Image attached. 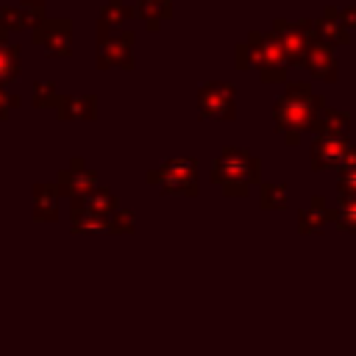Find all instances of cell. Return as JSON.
Listing matches in <instances>:
<instances>
[{"label": "cell", "instance_id": "8992f818", "mask_svg": "<svg viewBox=\"0 0 356 356\" xmlns=\"http://www.w3.org/2000/svg\"><path fill=\"white\" fill-rule=\"evenodd\" d=\"M348 142L339 139V136H317L312 145H309V153H312V167L314 170H334L342 164L345 153H348Z\"/></svg>", "mask_w": 356, "mask_h": 356}, {"label": "cell", "instance_id": "7c38bea8", "mask_svg": "<svg viewBox=\"0 0 356 356\" xmlns=\"http://www.w3.org/2000/svg\"><path fill=\"white\" fill-rule=\"evenodd\" d=\"M337 228L356 234V189L353 192H339V209H337Z\"/></svg>", "mask_w": 356, "mask_h": 356}, {"label": "cell", "instance_id": "2e32d148", "mask_svg": "<svg viewBox=\"0 0 356 356\" xmlns=\"http://www.w3.org/2000/svg\"><path fill=\"white\" fill-rule=\"evenodd\" d=\"M339 170H356V147H348V153H345Z\"/></svg>", "mask_w": 356, "mask_h": 356}, {"label": "cell", "instance_id": "8fae6325", "mask_svg": "<svg viewBox=\"0 0 356 356\" xmlns=\"http://www.w3.org/2000/svg\"><path fill=\"white\" fill-rule=\"evenodd\" d=\"M314 131H317V136H339V139H345V134H348V117L342 111L323 108L320 117H317Z\"/></svg>", "mask_w": 356, "mask_h": 356}, {"label": "cell", "instance_id": "9a60e30c", "mask_svg": "<svg viewBox=\"0 0 356 356\" xmlns=\"http://www.w3.org/2000/svg\"><path fill=\"white\" fill-rule=\"evenodd\" d=\"M337 19H339L345 28H356V6L339 8V11H337Z\"/></svg>", "mask_w": 356, "mask_h": 356}, {"label": "cell", "instance_id": "3957f363", "mask_svg": "<svg viewBox=\"0 0 356 356\" xmlns=\"http://www.w3.org/2000/svg\"><path fill=\"white\" fill-rule=\"evenodd\" d=\"M211 181L228 197H245L259 181V161L239 147H225L211 164Z\"/></svg>", "mask_w": 356, "mask_h": 356}, {"label": "cell", "instance_id": "4fadbf2b", "mask_svg": "<svg viewBox=\"0 0 356 356\" xmlns=\"http://www.w3.org/2000/svg\"><path fill=\"white\" fill-rule=\"evenodd\" d=\"M259 197H261V209H273V211L286 209V200H289L284 184H261L259 186Z\"/></svg>", "mask_w": 356, "mask_h": 356}, {"label": "cell", "instance_id": "7a4b0ae2", "mask_svg": "<svg viewBox=\"0 0 356 356\" xmlns=\"http://www.w3.org/2000/svg\"><path fill=\"white\" fill-rule=\"evenodd\" d=\"M236 64H239V70H259L267 83H278V81H284L289 61L284 56L281 42L273 33L253 31L248 36V44H239Z\"/></svg>", "mask_w": 356, "mask_h": 356}, {"label": "cell", "instance_id": "6da1fadb", "mask_svg": "<svg viewBox=\"0 0 356 356\" xmlns=\"http://www.w3.org/2000/svg\"><path fill=\"white\" fill-rule=\"evenodd\" d=\"M320 111H323V97L314 95L306 83H292L278 97L273 117H275V125L286 134V142L298 145L303 131H314Z\"/></svg>", "mask_w": 356, "mask_h": 356}, {"label": "cell", "instance_id": "ba28073f", "mask_svg": "<svg viewBox=\"0 0 356 356\" xmlns=\"http://www.w3.org/2000/svg\"><path fill=\"white\" fill-rule=\"evenodd\" d=\"M273 36L281 42L286 61L295 64V67H300V64H303V56H306V50H309V44H312V42L300 33V28H298V25H289L286 19H275Z\"/></svg>", "mask_w": 356, "mask_h": 356}, {"label": "cell", "instance_id": "277c9868", "mask_svg": "<svg viewBox=\"0 0 356 356\" xmlns=\"http://www.w3.org/2000/svg\"><path fill=\"white\" fill-rule=\"evenodd\" d=\"M150 184L161 186L167 195H197V167L192 159H170L150 172Z\"/></svg>", "mask_w": 356, "mask_h": 356}, {"label": "cell", "instance_id": "9c48e42d", "mask_svg": "<svg viewBox=\"0 0 356 356\" xmlns=\"http://www.w3.org/2000/svg\"><path fill=\"white\" fill-rule=\"evenodd\" d=\"M334 220H337V211L328 209L325 197H314L312 206L300 209V214H298V228H300V234H320V231H323L328 222H334Z\"/></svg>", "mask_w": 356, "mask_h": 356}, {"label": "cell", "instance_id": "30bf717a", "mask_svg": "<svg viewBox=\"0 0 356 356\" xmlns=\"http://www.w3.org/2000/svg\"><path fill=\"white\" fill-rule=\"evenodd\" d=\"M317 28H320V39L328 42L331 47L348 42V28L337 19V8H325V19H317Z\"/></svg>", "mask_w": 356, "mask_h": 356}, {"label": "cell", "instance_id": "5b68a950", "mask_svg": "<svg viewBox=\"0 0 356 356\" xmlns=\"http://www.w3.org/2000/svg\"><path fill=\"white\" fill-rule=\"evenodd\" d=\"M234 100H236L234 83L211 81V83H206V86L197 92L200 117H206V120H234V117H236Z\"/></svg>", "mask_w": 356, "mask_h": 356}, {"label": "cell", "instance_id": "5bb4252c", "mask_svg": "<svg viewBox=\"0 0 356 356\" xmlns=\"http://www.w3.org/2000/svg\"><path fill=\"white\" fill-rule=\"evenodd\" d=\"M139 14L147 19L150 28H156L159 19H164V17L172 14V6H170V0H142L139 3Z\"/></svg>", "mask_w": 356, "mask_h": 356}, {"label": "cell", "instance_id": "52a82bcc", "mask_svg": "<svg viewBox=\"0 0 356 356\" xmlns=\"http://www.w3.org/2000/svg\"><path fill=\"white\" fill-rule=\"evenodd\" d=\"M300 67H306V70H309L314 78H320V81H337L334 47H331L328 42H323V39H317V42L309 44V50H306Z\"/></svg>", "mask_w": 356, "mask_h": 356}]
</instances>
